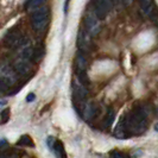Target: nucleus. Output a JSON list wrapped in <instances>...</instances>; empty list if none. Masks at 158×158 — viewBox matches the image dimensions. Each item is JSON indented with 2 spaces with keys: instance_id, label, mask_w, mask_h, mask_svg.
<instances>
[{
  "instance_id": "4be33fe9",
  "label": "nucleus",
  "mask_w": 158,
  "mask_h": 158,
  "mask_svg": "<svg viewBox=\"0 0 158 158\" xmlns=\"http://www.w3.org/2000/svg\"><path fill=\"white\" fill-rule=\"evenodd\" d=\"M55 138L54 137H49L47 139V144H48V146L50 148V149H52V146H54V143H55Z\"/></svg>"
},
{
  "instance_id": "a211bd4d",
  "label": "nucleus",
  "mask_w": 158,
  "mask_h": 158,
  "mask_svg": "<svg viewBox=\"0 0 158 158\" xmlns=\"http://www.w3.org/2000/svg\"><path fill=\"white\" fill-rule=\"evenodd\" d=\"M10 86H11V82H8L7 80L0 77V93H5L10 89Z\"/></svg>"
},
{
  "instance_id": "ddd939ff",
  "label": "nucleus",
  "mask_w": 158,
  "mask_h": 158,
  "mask_svg": "<svg viewBox=\"0 0 158 158\" xmlns=\"http://www.w3.org/2000/svg\"><path fill=\"white\" fill-rule=\"evenodd\" d=\"M114 120H115V112L113 108H110L106 113L105 119H103V127L106 130H110L111 126L113 125V123H114Z\"/></svg>"
},
{
  "instance_id": "f257e3e1",
  "label": "nucleus",
  "mask_w": 158,
  "mask_h": 158,
  "mask_svg": "<svg viewBox=\"0 0 158 158\" xmlns=\"http://www.w3.org/2000/svg\"><path fill=\"white\" fill-rule=\"evenodd\" d=\"M149 115H150V108L145 105L137 106L130 114L124 115L125 126H126L128 137L143 135L146 131L148 124H149V121H148Z\"/></svg>"
},
{
  "instance_id": "9d476101",
  "label": "nucleus",
  "mask_w": 158,
  "mask_h": 158,
  "mask_svg": "<svg viewBox=\"0 0 158 158\" xmlns=\"http://www.w3.org/2000/svg\"><path fill=\"white\" fill-rule=\"evenodd\" d=\"M113 135L115 138H119V139H124V138H127L128 135H127V130L126 126H125V120H124V117H121L120 120H119L118 125L114 128V132Z\"/></svg>"
},
{
  "instance_id": "1a4fd4ad",
  "label": "nucleus",
  "mask_w": 158,
  "mask_h": 158,
  "mask_svg": "<svg viewBox=\"0 0 158 158\" xmlns=\"http://www.w3.org/2000/svg\"><path fill=\"white\" fill-rule=\"evenodd\" d=\"M13 68L16 70L17 74H20V75H27L30 73V65L29 62L26 60H17L15 64H13Z\"/></svg>"
},
{
  "instance_id": "4468645a",
  "label": "nucleus",
  "mask_w": 158,
  "mask_h": 158,
  "mask_svg": "<svg viewBox=\"0 0 158 158\" xmlns=\"http://www.w3.org/2000/svg\"><path fill=\"white\" fill-rule=\"evenodd\" d=\"M140 6H142L143 13L145 16H151L152 11L155 10L153 0H140Z\"/></svg>"
},
{
  "instance_id": "423d86ee",
  "label": "nucleus",
  "mask_w": 158,
  "mask_h": 158,
  "mask_svg": "<svg viewBox=\"0 0 158 158\" xmlns=\"http://www.w3.org/2000/svg\"><path fill=\"white\" fill-rule=\"evenodd\" d=\"M77 45H79V50L82 52H87L89 48L92 45V35L86 30V29H81L79 31V36H77Z\"/></svg>"
},
{
  "instance_id": "39448f33",
  "label": "nucleus",
  "mask_w": 158,
  "mask_h": 158,
  "mask_svg": "<svg viewBox=\"0 0 158 158\" xmlns=\"http://www.w3.org/2000/svg\"><path fill=\"white\" fill-rule=\"evenodd\" d=\"M85 25H86V30L92 36H96L100 32L99 18L96 17L95 13H88L87 16L85 17Z\"/></svg>"
},
{
  "instance_id": "6e6552de",
  "label": "nucleus",
  "mask_w": 158,
  "mask_h": 158,
  "mask_svg": "<svg viewBox=\"0 0 158 158\" xmlns=\"http://www.w3.org/2000/svg\"><path fill=\"white\" fill-rule=\"evenodd\" d=\"M0 77L7 80L8 82H15L16 81V70H13L8 65H0Z\"/></svg>"
},
{
  "instance_id": "f03ea898",
  "label": "nucleus",
  "mask_w": 158,
  "mask_h": 158,
  "mask_svg": "<svg viewBox=\"0 0 158 158\" xmlns=\"http://www.w3.org/2000/svg\"><path fill=\"white\" fill-rule=\"evenodd\" d=\"M49 23V8L47 6H38L32 13L31 25L36 32H42L47 29Z\"/></svg>"
},
{
  "instance_id": "7ed1b4c3",
  "label": "nucleus",
  "mask_w": 158,
  "mask_h": 158,
  "mask_svg": "<svg viewBox=\"0 0 158 158\" xmlns=\"http://www.w3.org/2000/svg\"><path fill=\"white\" fill-rule=\"evenodd\" d=\"M24 37L22 36V32L17 29H12L5 35L4 37V43L8 48H18L23 45Z\"/></svg>"
},
{
  "instance_id": "aec40b11",
  "label": "nucleus",
  "mask_w": 158,
  "mask_h": 158,
  "mask_svg": "<svg viewBox=\"0 0 158 158\" xmlns=\"http://www.w3.org/2000/svg\"><path fill=\"white\" fill-rule=\"evenodd\" d=\"M0 117H1V121H2L4 124H5V123H7L8 119H10V110H8V108L4 110V111L1 112Z\"/></svg>"
},
{
  "instance_id": "dca6fc26",
  "label": "nucleus",
  "mask_w": 158,
  "mask_h": 158,
  "mask_svg": "<svg viewBox=\"0 0 158 158\" xmlns=\"http://www.w3.org/2000/svg\"><path fill=\"white\" fill-rule=\"evenodd\" d=\"M22 56H23L24 60H26V61H31L32 58L35 57V50H33V48L25 47L23 49V51H22Z\"/></svg>"
},
{
  "instance_id": "5701e85b",
  "label": "nucleus",
  "mask_w": 158,
  "mask_h": 158,
  "mask_svg": "<svg viewBox=\"0 0 158 158\" xmlns=\"http://www.w3.org/2000/svg\"><path fill=\"white\" fill-rule=\"evenodd\" d=\"M35 99H36V96H35V94H32V93L26 96V101H27V102H32Z\"/></svg>"
},
{
  "instance_id": "b1692460",
  "label": "nucleus",
  "mask_w": 158,
  "mask_h": 158,
  "mask_svg": "<svg viewBox=\"0 0 158 158\" xmlns=\"http://www.w3.org/2000/svg\"><path fill=\"white\" fill-rule=\"evenodd\" d=\"M112 1V4H113V5H117V4H120V1H121V0H111Z\"/></svg>"
},
{
  "instance_id": "f3484780",
  "label": "nucleus",
  "mask_w": 158,
  "mask_h": 158,
  "mask_svg": "<svg viewBox=\"0 0 158 158\" xmlns=\"http://www.w3.org/2000/svg\"><path fill=\"white\" fill-rule=\"evenodd\" d=\"M19 144L24 145V146H31V148H33V142H32L31 137H29V135H22V138L19 140Z\"/></svg>"
},
{
  "instance_id": "f8f14e48",
  "label": "nucleus",
  "mask_w": 158,
  "mask_h": 158,
  "mask_svg": "<svg viewBox=\"0 0 158 158\" xmlns=\"http://www.w3.org/2000/svg\"><path fill=\"white\" fill-rule=\"evenodd\" d=\"M75 64H76V70L77 73H81V71H86L88 65V61L87 57L85 55V52L80 51L77 56H76V60H75Z\"/></svg>"
},
{
  "instance_id": "2eb2a0df",
  "label": "nucleus",
  "mask_w": 158,
  "mask_h": 158,
  "mask_svg": "<svg viewBox=\"0 0 158 158\" xmlns=\"http://www.w3.org/2000/svg\"><path fill=\"white\" fill-rule=\"evenodd\" d=\"M51 150L55 151V153L58 156V157H65L67 155H65V152H64V146L61 140H57L56 139L55 143H54V146H52V149Z\"/></svg>"
},
{
  "instance_id": "393cba45",
  "label": "nucleus",
  "mask_w": 158,
  "mask_h": 158,
  "mask_svg": "<svg viewBox=\"0 0 158 158\" xmlns=\"http://www.w3.org/2000/svg\"><path fill=\"white\" fill-rule=\"evenodd\" d=\"M155 130H156V131L158 132V123L156 124V125H155Z\"/></svg>"
},
{
  "instance_id": "412c9836",
  "label": "nucleus",
  "mask_w": 158,
  "mask_h": 158,
  "mask_svg": "<svg viewBox=\"0 0 158 158\" xmlns=\"http://www.w3.org/2000/svg\"><path fill=\"white\" fill-rule=\"evenodd\" d=\"M112 157H120V158H124V157H127L126 153H123V152H120L118 150H114L113 152L111 153Z\"/></svg>"
},
{
  "instance_id": "0eeeda50",
  "label": "nucleus",
  "mask_w": 158,
  "mask_h": 158,
  "mask_svg": "<svg viewBox=\"0 0 158 158\" xmlns=\"http://www.w3.org/2000/svg\"><path fill=\"white\" fill-rule=\"evenodd\" d=\"M73 92H74V98L77 103H83L87 99L88 90L85 85L81 82H74L73 85Z\"/></svg>"
},
{
  "instance_id": "9b49d317",
  "label": "nucleus",
  "mask_w": 158,
  "mask_h": 158,
  "mask_svg": "<svg viewBox=\"0 0 158 158\" xmlns=\"http://www.w3.org/2000/svg\"><path fill=\"white\" fill-rule=\"evenodd\" d=\"M81 112H82V115L86 120H92V119L95 117V113H96V108L95 106L92 102H86L83 103L82 108H81Z\"/></svg>"
},
{
  "instance_id": "20e7f679",
  "label": "nucleus",
  "mask_w": 158,
  "mask_h": 158,
  "mask_svg": "<svg viewBox=\"0 0 158 158\" xmlns=\"http://www.w3.org/2000/svg\"><path fill=\"white\" fill-rule=\"evenodd\" d=\"M94 6H95V15L99 19H105L106 16L108 15V12L111 11L112 4L111 0H94Z\"/></svg>"
},
{
  "instance_id": "6ab92c4d",
  "label": "nucleus",
  "mask_w": 158,
  "mask_h": 158,
  "mask_svg": "<svg viewBox=\"0 0 158 158\" xmlns=\"http://www.w3.org/2000/svg\"><path fill=\"white\" fill-rule=\"evenodd\" d=\"M44 1H45V0H29V1L26 2V7L36 8V7H38V6H40Z\"/></svg>"
}]
</instances>
